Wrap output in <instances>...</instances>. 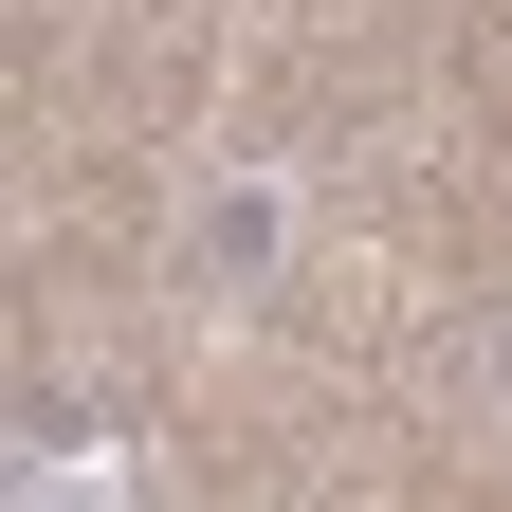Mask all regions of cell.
I'll use <instances>...</instances> for the list:
<instances>
[{"instance_id": "1", "label": "cell", "mask_w": 512, "mask_h": 512, "mask_svg": "<svg viewBox=\"0 0 512 512\" xmlns=\"http://www.w3.org/2000/svg\"><path fill=\"white\" fill-rule=\"evenodd\" d=\"M293 256H311V165H183V202H165V311L183 330H256V311L293 293Z\"/></svg>"}, {"instance_id": "2", "label": "cell", "mask_w": 512, "mask_h": 512, "mask_svg": "<svg viewBox=\"0 0 512 512\" xmlns=\"http://www.w3.org/2000/svg\"><path fill=\"white\" fill-rule=\"evenodd\" d=\"M0 512H165V494H147V458H128V439H19Z\"/></svg>"}, {"instance_id": "3", "label": "cell", "mask_w": 512, "mask_h": 512, "mask_svg": "<svg viewBox=\"0 0 512 512\" xmlns=\"http://www.w3.org/2000/svg\"><path fill=\"white\" fill-rule=\"evenodd\" d=\"M458 421H476V439H512V293L458 330Z\"/></svg>"}]
</instances>
